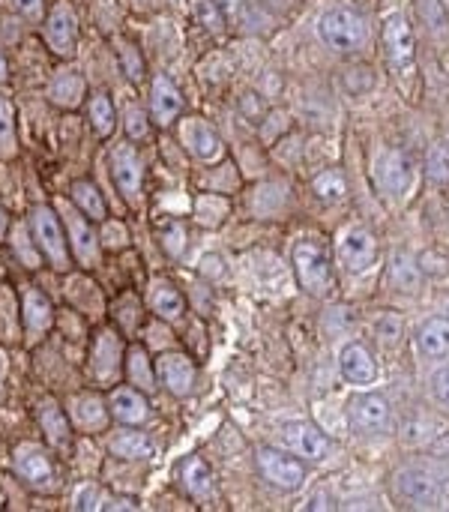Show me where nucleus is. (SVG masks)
Here are the masks:
<instances>
[{
	"label": "nucleus",
	"instance_id": "9d476101",
	"mask_svg": "<svg viewBox=\"0 0 449 512\" xmlns=\"http://www.w3.org/2000/svg\"><path fill=\"white\" fill-rule=\"evenodd\" d=\"M66 414L72 420V429L78 435H99L108 429L111 423V411H108V399H102L99 393H78L66 402Z\"/></svg>",
	"mask_w": 449,
	"mask_h": 512
},
{
	"label": "nucleus",
	"instance_id": "dca6fc26",
	"mask_svg": "<svg viewBox=\"0 0 449 512\" xmlns=\"http://www.w3.org/2000/svg\"><path fill=\"white\" fill-rule=\"evenodd\" d=\"M108 411H111V420L120 426H144L150 420L147 393H141L138 387H111Z\"/></svg>",
	"mask_w": 449,
	"mask_h": 512
},
{
	"label": "nucleus",
	"instance_id": "393cba45",
	"mask_svg": "<svg viewBox=\"0 0 449 512\" xmlns=\"http://www.w3.org/2000/svg\"><path fill=\"white\" fill-rule=\"evenodd\" d=\"M108 453L123 462H147L153 456V444L144 432H138V426H123V429L111 432Z\"/></svg>",
	"mask_w": 449,
	"mask_h": 512
},
{
	"label": "nucleus",
	"instance_id": "f03ea898",
	"mask_svg": "<svg viewBox=\"0 0 449 512\" xmlns=\"http://www.w3.org/2000/svg\"><path fill=\"white\" fill-rule=\"evenodd\" d=\"M126 369V345L123 333L117 327H99L90 339L87 351V375L96 387L111 390L120 384V375Z\"/></svg>",
	"mask_w": 449,
	"mask_h": 512
},
{
	"label": "nucleus",
	"instance_id": "1a4fd4ad",
	"mask_svg": "<svg viewBox=\"0 0 449 512\" xmlns=\"http://www.w3.org/2000/svg\"><path fill=\"white\" fill-rule=\"evenodd\" d=\"M294 267H297V279L306 291L312 294H327L333 288V270H330V258L324 255L321 246L303 240L294 246Z\"/></svg>",
	"mask_w": 449,
	"mask_h": 512
},
{
	"label": "nucleus",
	"instance_id": "4be33fe9",
	"mask_svg": "<svg viewBox=\"0 0 449 512\" xmlns=\"http://www.w3.org/2000/svg\"><path fill=\"white\" fill-rule=\"evenodd\" d=\"M384 45H387V57L390 63L402 72L414 66V30L402 15H393L384 24Z\"/></svg>",
	"mask_w": 449,
	"mask_h": 512
},
{
	"label": "nucleus",
	"instance_id": "b1692460",
	"mask_svg": "<svg viewBox=\"0 0 449 512\" xmlns=\"http://www.w3.org/2000/svg\"><path fill=\"white\" fill-rule=\"evenodd\" d=\"M375 255H378V246H375V237H372L366 228L348 231L345 240L339 243V258H342V264H345L351 273L369 270L372 261H375Z\"/></svg>",
	"mask_w": 449,
	"mask_h": 512
},
{
	"label": "nucleus",
	"instance_id": "473e14b6",
	"mask_svg": "<svg viewBox=\"0 0 449 512\" xmlns=\"http://www.w3.org/2000/svg\"><path fill=\"white\" fill-rule=\"evenodd\" d=\"M390 282H393L396 291L414 294L423 285V267L414 258H408V255H396L393 264H390Z\"/></svg>",
	"mask_w": 449,
	"mask_h": 512
},
{
	"label": "nucleus",
	"instance_id": "e433bc0d",
	"mask_svg": "<svg viewBox=\"0 0 449 512\" xmlns=\"http://www.w3.org/2000/svg\"><path fill=\"white\" fill-rule=\"evenodd\" d=\"M342 84H345L348 93L363 96V93H369V90L375 87V72H372L369 66H351V69H345Z\"/></svg>",
	"mask_w": 449,
	"mask_h": 512
},
{
	"label": "nucleus",
	"instance_id": "4468645a",
	"mask_svg": "<svg viewBox=\"0 0 449 512\" xmlns=\"http://www.w3.org/2000/svg\"><path fill=\"white\" fill-rule=\"evenodd\" d=\"M45 99H48V105H54L60 111H75L87 102V78L81 75V69L63 66L48 78Z\"/></svg>",
	"mask_w": 449,
	"mask_h": 512
},
{
	"label": "nucleus",
	"instance_id": "423d86ee",
	"mask_svg": "<svg viewBox=\"0 0 449 512\" xmlns=\"http://www.w3.org/2000/svg\"><path fill=\"white\" fill-rule=\"evenodd\" d=\"M111 180L117 186V192L123 195V201L129 207H138L144 198V162L135 150L132 141H114L111 144Z\"/></svg>",
	"mask_w": 449,
	"mask_h": 512
},
{
	"label": "nucleus",
	"instance_id": "2eb2a0df",
	"mask_svg": "<svg viewBox=\"0 0 449 512\" xmlns=\"http://www.w3.org/2000/svg\"><path fill=\"white\" fill-rule=\"evenodd\" d=\"M36 423H39L42 438L51 450H69L72 447V435H75L72 420L54 396H42L36 402Z\"/></svg>",
	"mask_w": 449,
	"mask_h": 512
},
{
	"label": "nucleus",
	"instance_id": "9b49d317",
	"mask_svg": "<svg viewBox=\"0 0 449 512\" xmlns=\"http://www.w3.org/2000/svg\"><path fill=\"white\" fill-rule=\"evenodd\" d=\"M255 462H258L264 480L273 483L276 489L294 492V489H300L303 480H306L303 462L294 459V456H285V453H279V450H273V447H261V450L255 453Z\"/></svg>",
	"mask_w": 449,
	"mask_h": 512
},
{
	"label": "nucleus",
	"instance_id": "37998d69",
	"mask_svg": "<svg viewBox=\"0 0 449 512\" xmlns=\"http://www.w3.org/2000/svg\"><path fill=\"white\" fill-rule=\"evenodd\" d=\"M375 333L384 339V342H399L402 339V333H405V324H402V318H396V315H381L378 321H375Z\"/></svg>",
	"mask_w": 449,
	"mask_h": 512
},
{
	"label": "nucleus",
	"instance_id": "58836bf2",
	"mask_svg": "<svg viewBox=\"0 0 449 512\" xmlns=\"http://www.w3.org/2000/svg\"><path fill=\"white\" fill-rule=\"evenodd\" d=\"M15 15L24 21V24H33V27H42L45 15H48V0H9Z\"/></svg>",
	"mask_w": 449,
	"mask_h": 512
},
{
	"label": "nucleus",
	"instance_id": "f8f14e48",
	"mask_svg": "<svg viewBox=\"0 0 449 512\" xmlns=\"http://www.w3.org/2000/svg\"><path fill=\"white\" fill-rule=\"evenodd\" d=\"M180 141L201 162H219L222 153H225V144H222L219 132L198 114L180 117Z\"/></svg>",
	"mask_w": 449,
	"mask_h": 512
},
{
	"label": "nucleus",
	"instance_id": "f3484780",
	"mask_svg": "<svg viewBox=\"0 0 449 512\" xmlns=\"http://www.w3.org/2000/svg\"><path fill=\"white\" fill-rule=\"evenodd\" d=\"M183 114V93L168 75H156L150 84V120L159 129H168Z\"/></svg>",
	"mask_w": 449,
	"mask_h": 512
},
{
	"label": "nucleus",
	"instance_id": "72a5a7b5",
	"mask_svg": "<svg viewBox=\"0 0 449 512\" xmlns=\"http://www.w3.org/2000/svg\"><path fill=\"white\" fill-rule=\"evenodd\" d=\"M18 156V129H15V108L0 93V162H12Z\"/></svg>",
	"mask_w": 449,
	"mask_h": 512
},
{
	"label": "nucleus",
	"instance_id": "8fccbe9b",
	"mask_svg": "<svg viewBox=\"0 0 449 512\" xmlns=\"http://www.w3.org/2000/svg\"><path fill=\"white\" fill-rule=\"evenodd\" d=\"M9 228H12V219H9L6 207L0 204V243H6V237H9Z\"/></svg>",
	"mask_w": 449,
	"mask_h": 512
},
{
	"label": "nucleus",
	"instance_id": "c85d7f7f",
	"mask_svg": "<svg viewBox=\"0 0 449 512\" xmlns=\"http://www.w3.org/2000/svg\"><path fill=\"white\" fill-rule=\"evenodd\" d=\"M339 366H342L345 381H351V384H372L375 375H378L375 360H372L369 348H363V345H348V348L342 351Z\"/></svg>",
	"mask_w": 449,
	"mask_h": 512
},
{
	"label": "nucleus",
	"instance_id": "7ed1b4c3",
	"mask_svg": "<svg viewBox=\"0 0 449 512\" xmlns=\"http://www.w3.org/2000/svg\"><path fill=\"white\" fill-rule=\"evenodd\" d=\"M12 468H15V477L21 480V486L36 495H54L60 489L57 465H54L48 444H36V441L18 444L12 453Z\"/></svg>",
	"mask_w": 449,
	"mask_h": 512
},
{
	"label": "nucleus",
	"instance_id": "864d4df0",
	"mask_svg": "<svg viewBox=\"0 0 449 512\" xmlns=\"http://www.w3.org/2000/svg\"><path fill=\"white\" fill-rule=\"evenodd\" d=\"M3 378H6V351L0 348V384H3Z\"/></svg>",
	"mask_w": 449,
	"mask_h": 512
},
{
	"label": "nucleus",
	"instance_id": "2f4dec72",
	"mask_svg": "<svg viewBox=\"0 0 449 512\" xmlns=\"http://www.w3.org/2000/svg\"><path fill=\"white\" fill-rule=\"evenodd\" d=\"M420 351L432 360L449 354V318H429L420 330Z\"/></svg>",
	"mask_w": 449,
	"mask_h": 512
},
{
	"label": "nucleus",
	"instance_id": "49530a36",
	"mask_svg": "<svg viewBox=\"0 0 449 512\" xmlns=\"http://www.w3.org/2000/svg\"><path fill=\"white\" fill-rule=\"evenodd\" d=\"M420 15L426 18V24H429L432 30H441V27H447V15H444V6H441V0H420Z\"/></svg>",
	"mask_w": 449,
	"mask_h": 512
},
{
	"label": "nucleus",
	"instance_id": "4c0bfd02",
	"mask_svg": "<svg viewBox=\"0 0 449 512\" xmlns=\"http://www.w3.org/2000/svg\"><path fill=\"white\" fill-rule=\"evenodd\" d=\"M159 243H162V249H165L171 258H180L183 249H186V228H183L180 222H165V225L159 228Z\"/></svg>",
	"mask_w": 449,
	"mask_h": 512
},
{
	"label": "nucleus",
	"instance_id": "7c9ffc66",
	"mask_svg": "<svg viewBox=\"0 0 449 512\" xmlns=\"http://www.w3.org/2000/svg\"><path fill=\"white\" fill-rule=\"evenodd\" d=\"M6 243L12 246L15 258H18L27 270H39V267L45 264V261H42V255H39V249H36V243H33V234H30V225H27V222L12 225V228H9Z\"/></svg>",
	"mask_w": 449,
	"mask_h": 512
},
{
	"label": "nucleus",
	"instance_id": "c9c22d12",
	"mask_svg": "<svg viewBox=\"0 0 449 512\" xmlns=\"http://www.w3.org/2000/svg\"><path fill=\"white\" fill-rule=\"evenodd\" d=\"M312 186H315V192H318L324 201H339V198H345V192H348L345 177H342V171H336V168L318 174Z\"/></svg>",
	"mask_w": 449,
	"mask_h": 512
},
{
	"label": "nucleus",
	"instance_id": "3c124183",
	"mask_svg": "<svg viewBox=\"0 0 449 512\" xmlns=\"http://www.w3.org/2000/svg\"><path fill=\"white\" fill-rule=\"evenodd\" d=\"M309 510H333V498H327V495H315V498H312V504H309Z\"/></svg>",
	"mask_w": 449,
	"mask_h": 512
},
{
	"label": "nucleus",
	"instance_id": "39448f33",
	"mask_svg": "<svg viewBox=\"0 0 449 512\" xmlns=\"http://www.w3.org/2000/svg\"><path fill=\"white\" fill-rule=\"evenodd\" d=\"M60 219L66 225V237H69V249L72 258L81 270H93L102 261V240L96 231V222H90L81 210H75L72 204H60Z\"/></svg>",
	"mask_w": 449,
	"mask_h": 512
},
{
	"label": "nucleus",
	"instance_id": "a18cd8bd",
	"mask_svg": "<svg viewBox=\"0 0 449 512\" xmlns=\"http://www.w3.org/2000/svg\"><path fill=\"white\" fill-rule=\"evenodd\" d=\"M99 504H102V492L93 483H84L72 498V510H99Z\"/></svg>",
	"mask_w": 449,
	"mask_h": 512
},
{
	"label": "nucleus",
	"instance_id": "6ab92c4d",
	"mask_svg": "<svg viewBox=\"0 0 449 512\" xmlns=\"http://www.w3.org/2000/svg\"><path fill=\"white\" fill-rule=\"evenodd\" d=\"M177 480H180V489L198 501V504H213L216 501V477L213 471L207 468V462L201 456H189L177 465Z\"/></svg>",
	"mask_w": 449,
	"mask_h": 512
},
{
	"label": "nucleus",
	"instance_id": "6e6552de",
	"mask_svg": "<svg viewBox=\"0 0 449 512\" xmlns=\"http://www.w3.org/2000/svg\"><path fill=\"white\" fill-rule=\"evenodd\" d=\"M42 39L48 45V51L60 60H72L78 51V15L72 9V3L57 0L45 21H42Z\"/></svg>",
	"mask_w": 449,
	"mask_h": 512
},
{
	"label": "nucleus",
	"instance_id": "0eeeda50",
	"mask_svg": "<svg viewBox=\"0 0 449 512\" xmlns=\"http://www.w3.org/2000/svg\"><path fill=\"white\" fill-rule=\"evenodd\" d=\"M18 303H21V336H24V348H36L54 330L57 309H54L51 297L42 288H36V285H27L21 291Z\"/></svg>",
	"mask_w": 449,
	"mask_h": 512
},
{
	"label": "nucleus",
	"instance_id": "a19ab883",
	"mask_svg": "<svg viewBox=\"0 0 449 512\" xmlns=\"http://www.w3.org/2000/svg\"><path fill=\"white\" fill-rule=\"evenodd\" d=\"M198 18L213 33H222L225 30V12H222V6L216 0H201L198 3Z\"/></svg>",
	"mask_w": 449,
	"mask_h": 512
},
{
	"label": "nucleus",
	"instance_id": "5701e85b",
	"mask_svg": "<svg viewBox=\"0 0 449 512\" xmlns=\"http://www.w3.org/2000/svg\"><path fill=\"white\" fill-rule=\"evenodd\" d=\"M282 438H285V444H288L297 456H303V459H309V462H321V459H327V453H330V441H327L315 426H309V423H288V426L282 429Z\"/></svg>",
	"mask_w": 449,
	"mask_h": 512
},
{
	"label": "nucleus",
	"instance_id": "a878e982",
	"mask_svg": "<svg viewBox=\"0 0 449 512\" xmlns=\"http://www.w3.org/2000/svg\"><path fill=\"white\" fill-rule=\"evenodd\" d=\"M69 204L75 210H81L96 225H102L108 219V204H105L102 192L96 189V183H90L87 177L72 180V186H69Z\"/></svg>",
	"mask_w": 449,
	"mask_h": 512
},
{
	"label": "nucleus",
	"instance_id": "79ce46f5",
	"mask_svg": "<svg viewBox=\"0 0 449 512\" xmlns=\"http://www.w3.org/2000/svg\"><path fill=\"white\" fill-rule=\"evenodd\" d=\"M147 129H150V123H147L144 108L129 105V111H126V138L129 141H141V138H147Z\"/></svg>",
	"mask_w": 449,
	"mask_h": 512
},
{
	"label": "nucleus",
	"instance_id": "f257e3e1",
	"mask_svg": "<svg viewBox=\"0 0 449 512\" xmlns=\"http://www.w3.org/2000/svg\"><path fill=\"white\" fill-rule=\"evenodd\" d=\"M27 225H30L33 243H36L45 267H51L54 273H69L75 267V258L69 249V237H66L60 210L54 204H33L27 213Z\"/></svg>",
	"mask_w": 449,
	"mask_h": 512
},
{
	"label": "nucleus",
	"instance_id": "c756f323",
	"mask_svg": "<svg viewBox=\"0 0 449 512\" xmlns=\"http://www.w3.org/2000/svg\"><path fill=\"white\" fill-rule=\"evenodd\" d=\"M87 120H90V126H93V132L99 138H111L114 135L117 108H114V102H111V96L105 90L90 93V99H87Z\"/></svg>",
	"mask_w": 449,
	"mask_h": 512
},
{
	"label": "nucleus",
	"instance_id": "cd10ccee",
	"mask_svg": "<svg viewBox=\"0 0 449 512\" xmlns=\"http://www.w3.org/2000/svg\"><path fill=\"white\" fill-rule=\"evenodd\" d=\"M147 303H150V309H153L162 321H171V324H174V321H180V318H183V312H186V300H183V294H180L168 279L153 282Z\"/></svg>",
	"mask_w": 449,
	"mask_h": 512
},
{
	"label": "nucleus",
	"instance_id": "603ef678",
	"mask_svg": "<svg viewBox=\"0 0 449 512\" xmlns=\"http://www.w3.org/2000/svg\"><path fill=\"white\" fill-rule=\"evenodd\" d=\"M9 84V60H6V51L0 48V87Z\"/></svg>",
	"mask_w": 449,
	"mask_h": 512
},
{
	"label": "nucleus",
	"instance_id": "a211bd4d",
	"mask_svg": "<svg viewBox=\"0 0 449 512\" xmlns=\"http://www.w3.org/2000/svg\"><path fill=\"white\" fill-rule=\"evenodd\" d=\"M375 177L387 195H402L414 180V162L402 150H384L375 162Z\"/></svg>",
	"mask_w": 449,
	"mask_h": 512
},
{
	"label": "nucleus",
	"instance_id": "ea45409f",
	"mask_svg": "<svg viewBox=\"0 0 449 512\" xmlns=\"http://www.w3.org/2000/svg\"><path fill=\"white\" fill-rule=\"evenodd\" d=\"M426 174L438 183L449 180V144H435L426 159Z\"/></svg>",
	"mask_w": 449,
	"mask_h": 512
},
{
	"label": "nucleus",
	"instance_id": "20e7f679",
	"mask_svg": "<svg viewBox=\"0 0 449 512\" xmlns=\"http://www.w3.org/2000/svg\"><path fill=\"white\" fill-rule=\"evenodd\" d=\"M318 33H321L324 45H330L333 51H342V54L360 51L366 45V36H369L366 21L348 6L327 9L318 21Z\"/></svg>",
	"mask_w": 449,
	"mask_h": 512
},
{
	"label": "nucleus",
	"instance_id": "ddd939ff",
	"mask_svg": "<svg viewBox=\"0 0 449 512\" xmlns=\"http://www.w3.org/2000/svg\"><path fill=\"white\" fill-rule=\"evenodd\" d=\"M156 378H159V384H162L171 396L183 399V396H189V393L195 390V384H198V369H195L192 357H186V354H180V351H168V354H159V357H156Z\"/></svg>",
	"mask_w": 449,
	"mask_h": 512
},
{
	"label": "nucleus",
	"instance_id": "09e8293b",
	"mask_svg": "<svg viewBox=\"0 0 449 512\" xmlns=\"http://www.w3.org/2000/svg\"><path fill=\"white\" fill-rule=\"evenodd\" d=\"M99 510H138V501L126 495H102Z\"/></svg>",
	"mask_w": 449,
	"mask_h": 512
},
{
	"label": "nucleus",
	"instance_id": "aec40b11",
	"mask_svg": "<svg viewBox=\"0 0 449 512\" xmlns=\"http://www.w3.org/2000/svg\"><path fill=\"white\" fill-rule=\"evenodd\" d=\"M348 414H351V426L360 435H375V432H384L390 423V402L378 393L354 396Z\"/></svg>",
	"mask_w": 449,
	"mask_h": 512
},
{
	"label": "nucleus",
	"instance_id": "c03bdc74",
	"mask_svg": "<svg viewBox=\"0 0 449 512\" xmlns=\"http://www.w3.org/2000/svg\"><path fill=\"white\" fill-rule=\"evenodd\" d=\"M240 111H243L252 123H261V120L267 117V102H264L258 93L246 90V93L240 96Z\"/></svg>",
	"mask_w": 449,
	"mask_h": 512
},
{
	"label": "nucleus",
	"instance_id": "f704fd0d",
	"mask_svg": "<svg viewBox=\"0 0 449 512\" xmlns=\"http://www.w3.org/2000/svg\"><path fill=\"white\" fill-rule=\"evenodd\" d=\"M117 57H120V69H123V75H126L129 81H135V84L144 81L147 66H144V57H141V51H138L135 42L117 39Z\"/></svg>",
	"mask_w": 449,
	"mask_h": 512
},
{
	"label": "nucleus",
	"instance_id": "de8ad7c7",
	"mask_svg": "<svg viewBox=\"0 0 449 512\" xmlns=\"http://www.w3.org/2000/svg\"><path fill=\"white\" fill-rule=\"evenodd\" d=\"M432 393H435V399H438L444 408H449V366L447 369H441V372L432 378Z\"/></svg>",
	"mask_w": 449,
	"mask_h": 512
},
{
	"label": "nucleus",
	"instance_id": "bb28decb",
	"mask_svg": "<svg viewBox=\"0 0 449 512\" xmlns=\"http://www.w3.org/2000/svg\"><path fill=\"white\" fill-rule=\"evenodd\" d=\"M123 375L129 378V384L132 387H138L141 393H153L156 390V384H159V378H156V360H150V354L141 348V345H132L129 351H126V369H123Z\"/></svg>",
	"mask_w": 449,
	"mask_h": 512
},
{
	"label": "nucleus",
	"instance_id": "412c9836",
	"mask_svg": "<svg viewBox=\"0 0 449 512\" xmlns=\"http://www.w3.org/2000/svg\"><path fill=\"white\" fill-rule=\"evenodd\" d=\"M396 495L408 504V507H417V510H423V507H435L438 504V498H441V486H438V480L432 477V474H426V471H402L399 477H396Z\"/></svg>",
	"mask_w": 449,
	"mask_h": 512
}]
</instances>
